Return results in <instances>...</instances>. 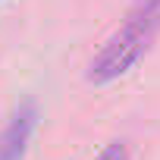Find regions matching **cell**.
<instances>
[{
	"label": "cell",
	"instance_id": "cell-1",
	"mask_svg": "<svg viewBox=\"0 0 160 160\" xmlns=\"http://www.w3.org/2000/svg\"><path fill=\"white\" fill-rule=\"evenodd\" d=\"M160 35V0H135L132 10L126 13L122 25L104 41V47L91 57L88 63V82L91 85H107L126 75L154 44Z\"/></svg>",
	"mask_w": 160,
	"mask_h": 160
},
{
	"label": "cell",
	"instance_id": "cell-2",
	"mask_svg": "<svg viewBox=\"0 0 160 160\" xmlns=\"http://www.w3.org/2000/svg\"><path fill=\"white\" fill-rule=\"evenodd\" d=\"M35 129H38V104L25 101L13 110L7 126L0 129V160H25Z\"/></svg>",
	"mask_w": 160,
	"mask_h": 160
},
{
	"label": "cell",
	"instance_id": "cell-3",
	"mask_svg": "<svg viewBox=\"0 0 160 160\" xmlns=\"http://www.w3.org/2000/svg\"><path fill=\"white\" fill-rule=\"evenodd\" d=\"M98 160H129V148H126V141H110V144L98 154Z\"/></svg>",
	"mask_w": 160,
	"mask_h": 160
}]
</instances>
